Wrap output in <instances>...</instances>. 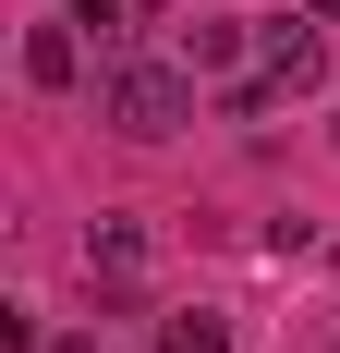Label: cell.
I'll use <instances>...</instances> for the list:
<instances>
[{"mask_svg": "<svg viewBox=\"0 0 340 353\" xmlns=\"http://www.w3.org/2000/svg\"><path fill=\"white\" fill-rule=\"evenodd\" d=\"M243 49H255V25H231V12H206V25L182 37V61H195V73H219V85L243 73Z\"/></svg>", "mask_w": 340, "mask_h": 353, "instance_id": "8992f818", "label": "cell"}, {"mask_svg": "<svg viewBox=\"0 0 340 353\" xmlns=\"http://www.w3.org/2000/svg\"><path fill=\"white\" fill-rule=\"evenodd\" d=\"M255 49H268V73L292 85V98H316V85H328V37H316V12H279V25H255Z\"/></svg>", "mask_w": 340, "mask_h": 353, "instance_id": "7a4b0ae2", "label": "cell"}, {"mask_svg": "<svg viewBox=\"0 0 340 353\" xmlns=\"http://www.w3.org/2000/svg\"><path fill=\"white\" fill-rule=\"evenodd\" d=\"M49 353H98V341H49Z\"/></svg>", "mask_w": 340, "mask_h": 353, "instance_id": "9c48e42d", "label": "cell"}, {"mask_svg": "<svg viewBox=\"0 0 340 353\" xmlns=\"http://www.w3.org/2000/svg\"><path fill=\"white\" fill-rule=\"evenodd\" d=\"M73 73H85V25L61 12V25H36V37H25V85H73Z\"/></svg>", "mask_w": 340, "mask_h": 353, "instance_id": "5b68a950", "label": "cell"}, {"mask_svg": "<svg viewBox=\"0 0 340 353\" xmlns=\"http://www.w3.org/2000/svg\"><path fill=\"white\" fill-rule=\"evenodd\" d=\"M292 12H316V25H328V12H340V0H292Z\"/></svg>", "mask_w": 340, "mask_h": 353, "instance_id": "ba28073f", "label": "cell"}, {"mask_svg": "<svg viewBox=\"0 0 340 353\" xmlns=\"http://www.w3.org/2000/svg\"><path fill=\"white\" fill-rule=\"evenodd\" d=\"M146 256H158V244H146V219H98V232H85V281L134 292V281H146Z\"/></svg>", "mask_w": 340, "mask_h": 353, "instance_id": "3957f363", "label": "cell"}, {"mask_svg": "<svg viewBox=\"0 0 340 353\" xmlns=\"http://www.w3.org/2000/svg\"><path fill=\"white\" fill-rule=\"evenodd\" d=\"M73 25H85L98 61H146V49H134V37H146V0H73Z\"/></svg>", "mask_w": 340, "mask_h": 353, "instance_id": "277c9868", "label": "cell"}, {"mask_svg": "<svg viewBox=\"0 0 340 353\" xmlns=\"http://www.w3.org/2000/svg\"><path fill=\"white\" fill-rule=\"evenodd\" d=\"M182 122H195V61H109V134L158 146Z\"/></svg>", "mask_w": 340, "mask_h": 353, "instance_id": "6da1fadb", "label": "cell"}, {"mask_svg": "<svg viewBox=\"0 0 340 353\" xmlns=\"http://www.w3.org/2000/svg\"><path fill=\"white\" fill-rule=\"evenodd\" d=\"M158 353H231V329L195 305V317H158Z\"/></svg>", "mask_w": 340, "mask_h": 353, "instance_id": "52a82bcc", "label": "cell"}]
</instances>
